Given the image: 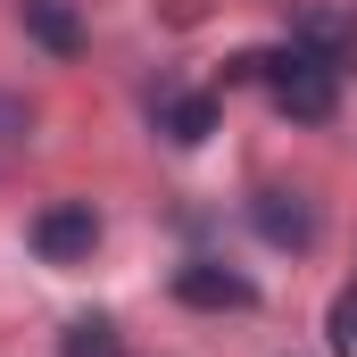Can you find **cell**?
Here are the masks:
<instances>
[{
    "instance_id": "1",
    "label": "cell",
    "mask_w": 357,
    "mask_h": 357,
    "mask_svg": "<svg viewBox=\"0 0 357 357\" xmlns=\"http://www.w3.org/2000/svg\"><path fill=\"white\" fill-rule=\"evenodd\" d=\"M25 241H33L42 266H84L91 250H100V208H91V199H50V208L25 225Z\"/></svg>"
},
{
    "instance_id": "2",
    "label": "cell",
    "mask_w": 357,
    "mask_h": 357,
    "mask_svg": "<svg viewBox=\"0 0 357 357\" xmlns=\"http://www.w3.org/2000/svg\"><path fill=\"white\" fill-rule=\"evenodd\" d=\"M291 50L316 59L324 75H349V67H357V8H341V0L299 8V17H291Z\"/></svg>"
},
{
    "instance_id": "3",
    "label": "cell",
    "mask_w": 357,
    "mask_h": 357,
    "mask_svg": "<svg viewBox=\"0 0 357 357\" xmlns=\"http://www.w3.org/2000/svg\"><path fill=\"white\" fill-rule=\"evenodd\" d=\"M167 291H175L183 307H199V316H241V307H258V282L233 274V266H216V258H183Z\"/></svg>"
},
{
    "instance_id": "4",
    "label": "cell",
    "mask_w": 357,
    "mask_h": 357,
    "mask_svg": "<svg viewBox=\"0 0 357 357\" xmlns=\"http://www.w3.org/2000/svg\"><path fill=\"white\" fill-rule=\"evenodd\" d=\"M250 233L266 250H316V199L307 191H250Z\"/></svg>"
},
{
    "instance_id": "5",
    "label": "cell",
    "mask_w": 357,
    "mask_h": 357,
    "mask_svg": "<svg viewBox=\"0 0 357 357\" xmlns=\"http://www.w3.org/2000/svg\"><path fill=\"white\" fill-rule=\"evenodd\" d=\"M17 17H25L33 50H50V59H84V8H75V0H17Z\"/></svg>"
},
{
    "instance_id": "6",
    "label": "cell",
    "mask_w": 357,
    "mask_h": 357,
    "mask_svg": "<svg viewBox=\"0 0 357 357\" xmlns=\"http://www.w3.org/2000/svg\"><path fill=\"white\" fill-rule=\"evenodd\" d=\"M158 133L175 150H199L216 133V91H158Z\"/></svg>"
},
{
    "instance_id": "7",
    "label": "cell",
    "mask_w": 357,
    "mask_h": 357,
    "mask_svg": "<svg viewBox=\"0 0 357 357\" xmlns=\"http://www.w3.org/2000/svg\"><path fill=\"white\" fill-rule=\"evenodd\" d=\"M59 357H125V341H116L108 316H75V324L59 333Z\"/></svg>"
},
{
    "instance_id": "8",
    "label": "cell",
    "mask_w": 357,
    "mask_h": 357,
    "mask_svg": "<svg viewBox=\"0 0 357 357\" xmlns=\"http://www.w3.org/2000/svg\"><path fill=\"white\" fill-rule=\"evenodd\" d=\"M324 341H333V357H357V291H341L324 307Z\"/></svg>"
},
{
    "instance_id": "9",
    "label": "cell",
    "mask_w": 357,
    "mask_h": 357,
    "mask_svg": "<svg viewBox=\"0 0 357 357\" xmlns=\"http://www.w3.org/2000/svg\"><path fill=\"white\" fill-rule=\"evenodd\" d=\"M25 142H33V108H25V100H8V91H0V167H8V158H17V150H25Z\"/></svg>"
}]
</instances>
